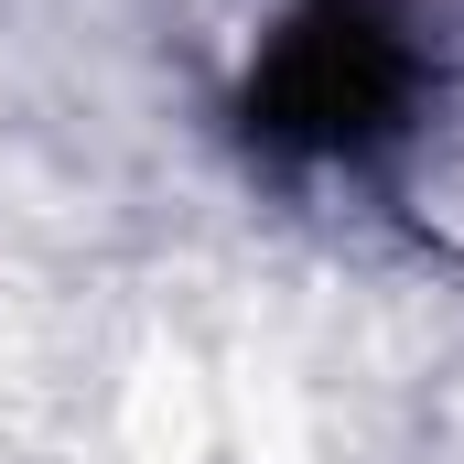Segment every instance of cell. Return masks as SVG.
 <instances>
[{"label": "cell", "mask_w": 464, "mask_h": 464, "mask_svg": "<svg viewBox=\"0 0 464 464\" xmlns=\"http://www.w3.org/2000/svg\"><path fill=\"white\" fill-rule=\"evenodd\" d=\"M432 54L400 0H281L237 76V130L292 173H367L411 140Z\"/></svg>", "instance_id": "6da1fadb"}]
</instances>
